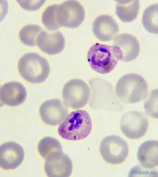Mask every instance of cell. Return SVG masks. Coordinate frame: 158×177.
I'll return each mask as SVG.
<instances>
[{"instance_id":"1","label":"cell","mask_w":158,"mask_h":177,"mask_svg":"<svg viewBox=\"0 0 158 177\" xmlns=\"http://www.w3.org/2000/svg\"><path fill=\"white\" fill-rule=\"evenodd\" d=\"M148 85L144 78L136 73L125 74L118 81L115 94L123 103L129 104L141 101L147 96Z\"/></svg>"},{"instance_id":"2","label":"cell","mask_w":158,"mask_h":177,"mask_svg":"<svg viewBox=\"0 0 158 177\" xmlns=\"http://www.w3.org/2000/svg\"><path fill=\"white\" fill-rule=\"evenodd\" d=\"M91 118L85 110H79L71 112L58 129V133L68 140H77L87 137L91 132Z\"/></svg>"},{"instance_id":"3","label":"cell","mask_w":158,"mask_h":177,"mask_svg":"<svg viewBox=\"0 0 158 177\" xmlns=\"http://www.w3.org/2000/svg\"><path fill=\"white\" fill-rule=\"evenodd\" d=\"M18 68L20 75L24 79L35 84L45 81L50 71L47 60L35 52L23 55L19 59Z\"/></svg>"},{"instance_id":"4","label":"cell","mask_w":158,"mask_h":177,"mask_svg":"<svg viewBox=\"0 0 158 177\" xmlns=\"http://www.w3.org/2000/svg\"><path fill=\"white\" fill-rule=\"evenodd\" d=\"M87 60L95 71L106 74L112 71L119 61L118 55L113 46L97 43L89 49Z\"/></svg>"},{"instance_id":"5","label":"cell","mask_w":158,"mask_h":177,"mask_svg":"<svg viewBox=\"0 0 158 177\" xmlns=\"http://www.w3.org/2000/svg\"><path fill=\"white\" fill-rule=\"evenodd\" d=\"M90 89L88 84L82 80L72 79L64 85L62 96L67 107L79 109L85 106L89 100Z\"/></svg>"},{"instance_id":"6","label":"cell","mask_w":158,"mask_h":177,"mask_svg":"<svg viewBox=\"0 0 158 177\" xmlns=\"http://www.w3.org/2000/svg\"><path fill=\"white\" fill-rule=\"evenodd\" d=\"M99 150L104 161L112 164L123 163L128 155L127 143L120 136L116 135L104 138L101 142Z\"/></svg>"},{"instance_id":"7","label":"cell","mask_w":158,"mask_h":177,"mask_svg":"<svg viewBox=\"0 0 158 177\" xmlns=\"http://www.w3.org/2000/svg\"><path fill=\"white\" fill-rule=\"evenodd\" d=\"M148 117L143 112L131 111L125 113L120 120V128L123 134L132 140L143 136L148 129Z\"/></svg>"},{"instance_id":"8","label":"cell","mask_w":158,"mask_h":177,"mask_svg":"<svg viewBox=\"0 0 158 177\" xmlns=\"http://www.w3.org/2000/svg\"><path fill=\"white\" fill-rule=\"evenodd\" d=\"M85 15L84 8L78 1H66L58 4L56 18L61 27L76 28L82 23Z\"/></svg>"},{"instance_id":"9","label":"cell","mask_w":158,"mask_h":177,"mask_svg":"<svg viewBox=\"0 0 158 177\" xmlns=\"http://www.w3.org/2000/svg\"><path fill=\"white\" fill-rule=\"evenodd\" d=\"M39 114L46 124L56 126L61 124L67 116L68 109L58 99L47 100L40 105Z\"/></svg>"},{"instance_id":"10","label":"cell","mask_w":158,"mask_h":177,"mask_svg":"<svg viewBox=\"0 0 158 177\" xmlns=\"http://www.w3.org/2000/svg\"><path fill=\"white\" fill-rule=\"evenodd\" d=\"M119 61L129 62L135 60L140 51L139 42L134 36L128 33L117 35L114 39L112 45Z\"/></svg>"},{"instance_id":"11","label":"cell","mask_w":158,"mask_h":177,"mask_svg":"<svg viewBox=\"0 0 158 177\" xmlns=\"http://www.w3.org/2000/svg\"><path fill=\"white\" fill-rule=\"evenodd\" d=\"M45 159L44 170L47 176L68 177L71 175L73 170L72 161L63 151L54 152Z\"/></svg>"},{"instance_id":"12","label":"cell","mask_w":158,"mask_h":177,"mask_svg":"<svg viewBox=\"0 0 158 177\" xmlns=\"http://www.w3.org/2000/svg\"><path fill=\"white\" fill-rule=\"evenodd\" d=\"M24 151L19 144L9 141L0 146V167L6 170L17 168L23 162Z\"/></svg>"},{"instance_id":"13","label":"cell","mask_w":158,"mask_h":177,"mask_svg":"<svg viewBox=\"0 0 158 177\" xmlns=\"http://www.w3.org/2000/svg\"><path fill=\"white\" fill-rule=\"evenodd\" d=\"M92 31L99 40L108 41L113 40L119 32V26L111 16L103 14L98 16L93 23Z\"/></svg>"},{"instance_id":"14","label":"cell","mask_w":158,"mask_h":177,"mask_svg":"<svg viewBox=\"0 0 158 177\" xmlns=\"http://www.w3.org/2000/svg\"><path fill=\"white\" fill-rule=\"evenodd\" d=\"M37 45L43 52L49 55L59 53L65 45L64 37L60 31L48 33L42 30L36 39Z\"/></svg>"},{"instance_id":"15","label":"cell","mask_w":158,"mask_h":177,"mask_svg":"<svg viewBox=\"0 0 158 177\" xmlns=\"http://www.w3.org/2000/svg\"><path fill=\"white\" fill-rule=\"evenodd\" d=\"M27 97L24 85L17 81L6 83L0 88V100L7 105L15 107L23 104Z\"/></svg>"},{"instance_id":"16","label":"cell","mask_w":158,"mask_h":177,"mask_svg":"<svg viewBox=\"0 0 158 177\" xmlns=\"http://www.w3.org/2000/svg\"><path fill=\"white\" fill-rule=\"evenodd\" d=\"M158 144L156 140H148L139 146L137 153L138 161L143 167L153 169L158 164Z\"/></svg>"},{"instance_id":"17","label":"cell","mask_w":158,"mask_h":177,"mask_svg":"<svg viewBox=\"0 0 158 177\" xmlns=\"http://www.w3.org/2000/svg\"><path fill=\"white\" fill-rule=\"evenodd\" d=\"M115 13L123 22L129 23L137 17L140 9L139 0H117Z\"/></svg>"},{"instance_id":"18","label":"cell","mask_w":158,"mask_h":177,"mask_svg":"<svg viewBox=\"0 0 158 177\" xmlns=\"http://www.w3.org/2000/svg\"><path fill=\"white\" fill-rule=\"evenodd\" d=\"M158 4L151 5L143 11L142 19L144 29L150 33L158 34Z\"/></svg>"},{"instance_id":"19","label":"cell","mask_w":158,"mask_h":177,"mask_svg":"<svg viewBox=\"0 0 158 177\" xmlns=\"http://www.w3.org/2000/svg\"><path fill=\"white\" fill-rule=\"evenodd\" d=\"M38 150L40 155L45 159L54 152L63 151L60 142L51 136H46L42 139L38 143Z\"/></svg>"},{"instance_id":"20","label":"cell","mask_w":158,"mask_h":177,"mask_svg":"<svg viewBox=\"0 0 158 177\" xmlns=\"http://www.w3.org/2000/svg\"><path fill=\"white\" fill-rule=\"evenodd\" d=\"M41 31V28L38 25H27L20 30L19 36L23 44L28 46H34L37 45V38Z\"/></svg>"},{"instance_id":"21","label":"cell","mask_w":158,"mask_h":177,"mask_svg":"<svg viewBox=\"0 0 158 177\" xmlns=\"http://www.w3.org/2000/svg\"><path fill=\"white\" fill-rule=\"evenodd\" d=\"M58 4L48 6L43 12L42 16L43 24L48 30H57L61 27L59 25L56 18Z\"/></svg>"},{"instance_id":"22","label":"cell","mask_w":158,"mask_h":177,"mask_svg":"<svg viewBox=\"0 0 158 177\" xmlns=\"http://www.w3.org/2000/svg\"><path fill=\"white\" fill-rule=\"evenodd\" d=\"M157 89L153 90L144 104V109L146 114L154 118H157Z\"/></svg>"},{"instance_id":"23","label":"cell","mask_w":158,"mask_h":177,"mask_svg":"<svg viewBox=\"0 0 158 177\" xmlns=\"http://www.w3.org/2000/svg\"><path fill=\"white\" fill-rule=\"evenodd\" d=\"M23 9L29 11H35L39 9L45 3L44 0L17 1Z\"/></svg>"},{"instance_id":"24","label":"cell","mask_w":158,"mask_h":177,"mask_svg":"<svg viewBox=\"0 0 158 177\" xmlns=\"http://www.w3.org/2000/svg\"><path fill=\"white\" fill-rule=\"evenodd\" d=\"M8 10V4L7 1L0 0V22L6 15Z\"/></svg>"},{"instance_id":"25","label":"cell","mask_w":158,"mask_h":177,"mask_svg":"<svg viewBox=\"0 0 158 177\" xmlns=\"http://www.w3.org/2000/svg\"><path fill=\"white\" fill-rule=\"evenodd\" d=\"M4 105V104L3 103V102L0 100V107H2Z\"/></svg>"}]
</instances>
